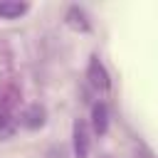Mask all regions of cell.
Returning a JSON list of instances; mask_svg holds the SVG:
<instances>
[{
  "instance_id": "obj_1",
  "label": "cell",
  "mask_w": 158,
  "mask_h": 158,
  "mask_svg": "<svg viewBox=\"0 0 158 158\" xmlns=\"http://www.w3.org/2000/svg\"><path fill=\"white\" fill-rule=\"evenodd\" d=\"M86 77H89L91 86H94V89H99V91H106V89L111 86V81H109V72H106V67L101 64V59H99V57H91L89 69H86Z\"/></svg>"
},
{
  "instance_id": "obj_2",
  "label": "cell",
  "mask_w": 158,
  "mask_h": 158,
  "mask_svg": "<svg viewBox=\"0 0 158 158\" xmlns=\"http://www.w3.org/2000/svg\"><path fill=\"white\" fill-rule=\"evenodd\" d=\"M74 156L77 158H86L89 156V133H86V123L77 121L74 123Z\"/></svg>"
},
{
  "instance_id": "obj_3",
  "label": "cell",
  "mask_w": 158,
  "mask_h": 158,
  "mask_svg": "<svg viewBox=\"0 0 158 158\" xmlns=\"http://www.w3.org/2000/svg\"><path fill=\"white\" fill-rule=\"evenodd\" d=\"M91 126H94L96 136H104L109 131V106L104 101L94 104V109H91Z\"/></svg>"
},
{
  "instance_id": "obj_4",
  "label": "cell",
  "mask_w": 158,
  "mask_h": 158,
  "mask_svg": "<svg viewBox=\"0 0 158 158\" xmlns=\"http://www.w3.org/2000/svg\"><path fill=\"white\" fill-rule=\"evenodd\" d=\"M27 10H30L27 2H12V0H2L0 2V17L2 20H15V17L25 15Z\"/></svg>"
},
{
  "instance_id": "obj_5",
  "label": "cell",
  "mask_w": 158,
  "mask_h": 158,
  "mask_svg": "<svg viewBox=\"0 0 158 158\" xmlns=\"http://www.w3.org/2000/svg\"><path fill=\"white\" fill-rule=\"evenodd\" d=\"M22 123H25L27 128L42 126V123H44V109H42V106H27V109L22 111Z\"/></svg>"
}]
</instances>
